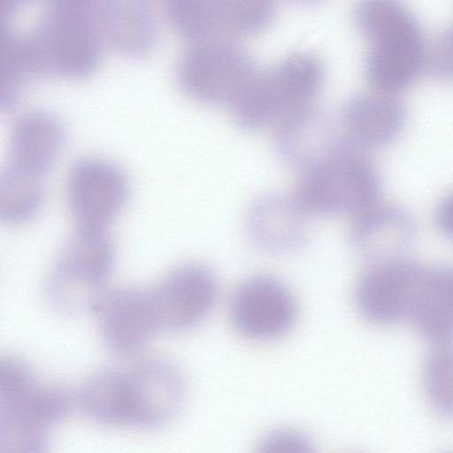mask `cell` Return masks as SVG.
<instances>
[{"mask_svg":"<svg viewBox=\"0 0 453 453\" xmlns=\"http://www.w3.org/2000/svg\"><path fill=\"white\" fill-rule=\"evenodd\" d=\"M1 60L6 74L81 78L97 64L95 0H0Z\"/></svg>","mask_w":453,"mask_h":453,"instance_id":"1","label":"cell"},{"mask_svg":"<svg viewBox=\"0 0 453 453\" xmlns=\"http://www.w3.org/2000/svg\"><path fill=\"white\" fill-rule=\"evenodd\" d=\"M184 397L180 371L158 356H143L97 371L81 395L83 409L97 422L138 428L167 422L180 411Z\"/></svg>","mask_w":453,"mask_h":453,"instance_id":"2","label":"cell"},{"mask_svg":"<svg viewBox=\"0 0 453 453\" xmlns=\"http://www.w3.org/2000/svg\"><path fill=\"white\" fill-rule=\"evenodd\" d=\"M354 19L370 42L365 74L374 90L398 95L427 69L421 27L403 0H358Z\"/></svg>","mask_w":453,"mask_h":453,"instance_id":"3","label":"cell"},{"mask_svg":"<svg viewBox=\"0 0 453 453\" xmlns=\"http://www.w3.org/2000/svg\"><path fill=\"white\" fill-rule=\"evenodd\" d=\"M67 393L40 380L15 356L0 361V453L42 452L49 434L69 409Z\"/></svg>","mask_w":453,"mask_h":453,"instance_id":"4","label":"cell"},{"mask_svg":"<svg viewBox=\"0 0 453 453\" xmlns=\"http://www.w3.org/2000/svg\"><path fill=\"white\" fill-rule=\"evenodd\" d=\"M293 199L305 215H353L379 202L380 173L366 150L344 135L301 172Z\"/></svg>","mask_w":453,"mask_h":453,"instance_id":"5","label":"cell"},{"mask_svg":"<svg viewBox=\"0 0 453 453\" xmlns=\"http://www.w3.org/2000/svg\"><path fill=\"white\" fill-rule=\"evenodd\" d=\"M325 77L320 60L309 52L293 53L273 67L256 73L231 105L235 123L245 130L278 125L311 104Z\"/></svg>","mask_w":453,"mask_h":453,"instance_id":"6","label":"cell"},{"mask_svg":"<svg viewBox=\"0 0 453 453\" xmlns=\"http://www.w3.org/2000/svg\"><path fill=\"white\" fill-rule=\"evenodd\" d=\"M114 260L115 247L105 229L79 226L48 277L50 304L70 315L93 311L107 291Z\"/></svg>","mask_w":453,"mask_h":453,"instance_id":"7","label":"cell"},{"mask_svg":"<svg viewBox=\"0 0 453 453\" xmlns=\"http://www.w3.org/2000/svg\"><path fill=\"white\" fill-rule=\"evenodd\" d=\"M257 72L250 56L227 38L189 44L177 67V81L190 97L232 105Z\"/></svg>","mask_w":453,"mask_h":453,"instance_id":"8","label":"cell"},{"mask_svg":"<svg viewBox=\"0 0 453 453\" xmlns=\"http://www.w3.org/2000/svg\"><path fill=\"white\" fill-rule=\"evenodd\" d=\"M426 268L402 257L372 263L355 286L354 299L359 313L380 326L410 319Z\"/></svg>","mask_w":453,"mask_h":453,"instance_id":"9","label":"cell"},{"mask_svg":"<svg viewBox=\"0 0 453 453\" xmlns=\"http://www.w3.org/2000/svg\"><path fill=\"white\" fill-rule=\"evenodd\" d=\"M229 312L239 334L248 340L267 342L290 331L296 319L297 306L290 289L281 280L256 275L234 290Z\"/></svg>","mask_w":453,"mask_h":453,"instance_id":"10","label":"cell"},{"mask_svg":"<svg viewBox=\"0 0 453 453\" xmlns=\"http://www.w3.org/2000/svg\"><path fill=\"white\" fill-rule=\"evenodd\" d=\"M159 333L184 331L200 323L219 295L215 273L197 263L182 265L150 288Z\"/></svg>","mask_w":453,"mask_h":453,"instance_id":"11","label":"cell"},{"mask_svg":"<svg viewBox=\"0 0 453 453\" xmlns=\"http://www.w3.org/2000/svg\"><path fill=\"white\" fill-rule=\"evenodd\" d=\"M128 191L125 173L98 157L77 161L66 182L68 206L80 227L105 229L123 208Z\"/></svg>","mask_w":453,"mask_h":453,"instance_id":"12","label":"cell"},{"mask_svg":"<svg viewBox=\"0 0 453 453\" xmlns=\"http://www.w3.org/2000/svg\"><path fill=\"white\" fill-rule=\"evenodd\" d=\"M93 312L103 342L116 355L131 356L159 334L150 288L107 290Z\"/></svg>","mask_w":453,"mask_h":453,"instance_id":"13","label":"cell"},{"mask_svg":"<svg viewBox=\"0 0 453 453\" xmlns=\"http://www.w3.org/2000/svg\"><path fill=\"white\" fill-rule=\"evenodd\" d=\"M407 110L396 95L374 90L349 99L341 114L344 136L361 149L392 144L403 133Z\"/></svg>","mask_w":453,"mask_h":453,"instance_id":"14","label":"cell"},{"mask_svg":"<svg viewBox=\"0 0 453 453\" xmlns=\"http://www.w3.org/2000/svg\"><path fill=\"white\" fill-rule=\"evenodd\" d=\"M416 234L415 219L407 210L378 202L354 217L349 238L354 250L373 263L401 257Z\"/></svg>","mask_w":453,"mask_h":453,"instance_id":"15","label":"cell"},{"mask_svg":"<svg viewBox=\"0 0 453 453\" xmlns=\"http://www.w3.org/2000/svg\"><path fill=\"white\" fill-rule=\"evenodd\" d=\"M276 151L300 172L330 151L342 138L333 117L311 104L277 125Z\"/></svg>","mask_w":453,"mask_h":453,"instance_id":"16","label":"cell"},{"mask_svg":"<svg viewBox=\"0 0 453 453\" xmlns=\"http://www.w3.org/2000/svg\"><path fill=\"white\" fill-rule=\"evenodd\" d=\"M101 38L114 49L139 56L152 47L156 21L150 0H95Z\"/></svg>","mask_w":453,"mask_h":453,"instance_id":"17","label":"cell"},{"mask_svg":"<svg viewBox=\"0 0 453 453\" xmlns=\"http://www.w3.org/2000/svg\"><path fill=\"white\" fill-rule=\"evenodd\" d=\"M305 216L293 197L269 195L250 209L248 231L252 241L266 251H293L306 242Z\"/></svg>","mask_w":453,"mask_h":453,"instance_id":"18","label":"cell"},{"mask_svg":"<svg viewBox=\"0 0 453 453\" xmlns=\"http://www.w3.org/2000/svg\"><path fill=\"white\" fill-rule=\"evenodd\" d=\"M434 345L453 343V266H427L410 319Z\"/></svg>","mask_w":453,"mask_h":453,"instance_id":"19","label":"cell"},{"mask_svg":"<svg viewBox=\"0 0 453 453\" xmlns=\"http://www.w3.org/2000/svg\"><path fill=\"white\" fill-rule=\"evenodd\" d=\"M65 139V129L56 116L44 111L27 112L12 130V163L44 175L60 154Z\"/></svg>","mask_w":453,"mask_h":453,"instance_id":"20","label":"cell"},{"mask_svg":"<svg viewBox=\"0 0 453 453\" xmlns=\"http://www.w3.org/2000/svg\"><path fill=\"white\" fill-rule=\"evenodd\" d=\"M43 175L13 163L0 178V218L8 224L30 220L40 211L45 196Z\"/></svg>","mask_w":453,"mask_h":453,"instance_id":"21","label":"cell"},{"mask_svg":"<svg viewBox=\"0 0 453 453\" xmlns=\"http://www.w3.org/2000/svg\"><path fill=\"white\" fill-rule=\"evenodd\" d=\"M166 15L189 44L226 38L218 12L217 0H161Z\"/></svg>","mask_w":453,"mask_h":453,"instance_id":"22","label":"cell"},{"mask_svg":"<svg viewBox=\"0 0 453 453\" xmlns=\"http://www.w3.org/2000/svg\"><path fill=\"white\" fill-rule=\"evenodd\" d=\"M423 385L433 410L453 418V343L434 345L423 366Z\"/></svg>","mask_w":453,"mask_h":453,"instance_id":"23","label":"cell"},{"mask_svg":"<svg viewBox=\"0 0 453 453\" xmlns=\"http://www.w3.org/2000/svg\"><path fill=\"white\" fill-rule=\"evenodd\" d=\"M226 35H254L267 28L275 12V0H217Z\"/></svg>","mask_w":453,"mask_h":453,"instance_id":"24","label":"cell"},{"mask_svg":"<svg viewBox=\"0 0 453 453\" xmlns=\"http://www.w3.org/2000/svg\"><path fill=\"white\" fill-rule=\"evenodd\" d=\"M261 453H311L312 440L303 432L292 427H280L265 434L257 444Z\"/></svg>","mask_w":453,"mask_h":453,"instance_id":"25","label":"cell"},{"mask_svg":"<svg viewBox=\"0 0 453 453\" xmlns=\"http://www.w3.org/2000/svg\"><path fill=\"white\" fill-rule=\"evenodd\" d=\"M427 69L437 79L453 81V24L442 30L428 49Z\"/></svg>","mask_w":453,"mask_h":453,"instance_id":"26","label":"cell"},{"mask_svg":"<svg viewBox=\"0 0 453 453\" xmlns=\"http://www.w3.org/2000/svg\"><path fill=\"white\" fill-rule=\"evenodd\" d=\"M434 219L440 233L453 241V190L440 200Z\"/></svg>","mask_w":453,"mask_h":453,"instance_id":"27","label":"cell"},{"mask_svg":"<svg viewBox=\"0 0 453 453\" xmlns=\"http://www.w3.org/2000/svg\"><path fill=\"white\" fill-rule=\"evenodd\" d=\"M292 1L296 4H299L311 5V4H318V3L321 2L322 0H292Z\"/></svg>","mask_w":453,"mask_h":453,"instance_id":"28","label":"cell"}]
</instances>
